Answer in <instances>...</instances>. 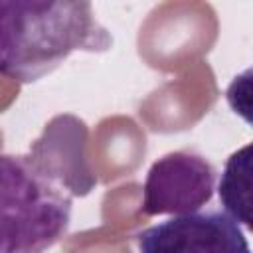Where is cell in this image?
Instances as JSON below:
<instances>
[{"label": "cell", "instance_id": "5", "mask_svg": "<svg viewBox=\"0 0 253 253\" xmlns=\"http://www.w3.org/2000/svg\"><path fill=\"white\" fill-rule=\"evenodd\" d=\"M87 140L89 130L81 119L57 115L45 125L42 136L34 140L28 158L71 196H87L97 184L87 164Z\"/></svg>", "mask_w": 253, "mask_h": 253}, {"label": "cell", "instance_id": "6", "mask_svg": "<svg viewBox=\"0 0 253 253\" xmlns=\"http://www.w3.org/2000/svg\"><path fill=\"white\" fill-rule=\"evenodd\" d=\"M249 152L251 146L245 144L241 150L233 152L225 162L221 180H219V200L227 215L249 227Z\"/></svg>", "mask_w": 253, "mask_h": 253}, {"label": "cell", "instance_id": "4", "mask_svg": "<svg viewBox=\"0 0 253 253\" xmlns=\"http://www.w3.org/2000/svg\"><path fill=\"white\" fill-rule=\"evenodd\" d=\"M140 253H251L237 221L223 211L174 215L136 235Z\"/></svg>", "mask_w": 253, "mask_h": 253}, {"label": "cell", "instance_id": "3", "mask_svg": "<svg viewBox=\"0 0 253 253\" xmlns=\"http://www.w3.org/2000/svg\"><path fill=\"white\" fill-rule=\"evenodd\" d=\"M146 215H186L204 208L215 190V168L200 154L178 150L158 158L144 182Z\"/></svg>", "mask_w": 253, "mask_h": 253}, {"label": "cell", "instance_id": "1", "mask_svg": "<svg viewBox=\"0 0 253 253\" xmlns=\"http://www.w3.org/2000/svg\"><path fill=\"white\" fill-rule=\"evenodd\" d=\"M111 34L89 2H0V75L32 83L73 51H107Z\"/></svg>", "mask_w": 253, "mask_h": 253}, {"label": "cell", "instance_id": "2", "mask_svg": "<svg viewBox=\"0 0 253 253\" xmlns=\"http://www.w3.org/2000/svg\"><path fill=\"white\" fill-rule=\"evenodd\" d=\"M73 196L28 154H0V253H42L69 227Z\"/></svg>", "mask_w": 253, "mask_h": 253}]
</instances>
